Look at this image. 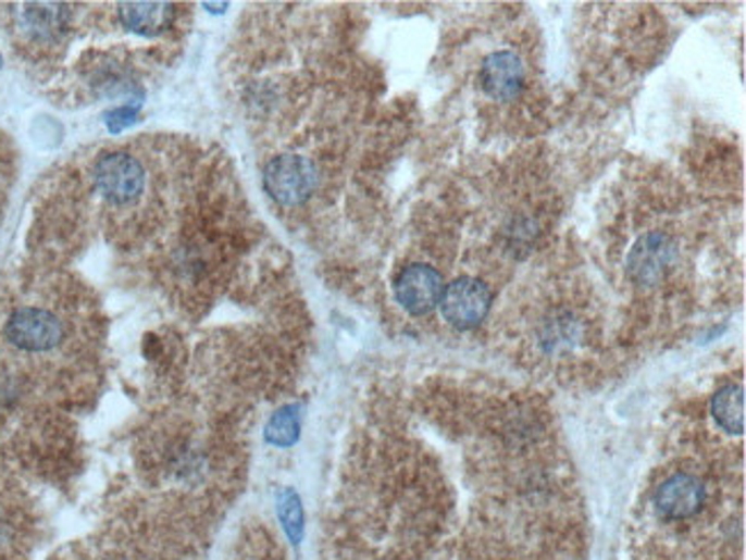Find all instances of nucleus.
<instances>
[{
  "mask_svg": "<svg viewBox=\"0 0 746 560\" xmlns=\"http://www.w3.org/2000/svg\"><path fill=\"white\" fill-rule=\"evenodd\" d=\"M97 191L115 204H127L136 200L145 186L142 165L124 152L101 157L95 165Z\"/></svg>",
  "mask_w": 746,
  "mask_h": 560,
  "instance_id": "obj_3",
  "label": "nucleus"
},
{
  "mask_svg": "<svg viewBox=\"0 0 746 560\" xmlns=\"http://www.w3.org/2000/svg\"><path fill=\"white\" fill-rule=\"evenodd\" d=\"M26 16L30 28L41 35H51L62 26V8L58 5H33Z\"/></svg>",
  "mask_w": 746,
  "mask_h": 560,
  "instance_id": "obj_13",
  "label": "nucleus"
},
{
  "mask_svg": "<svg viewBox=\"0 0 746 560\" xmlns=\"http://www.w3.org/2000/svg\"><path fill=\"white\" fill-rule=\"evenodd\" d=\"M138 113H140L138 103H124V107H117V109L109 111L107 115H103V120H107L109 129H111L113 134H117V132H122V129L132 127V124H134L136 117H138Z\"/></svg>",
  "mask_w": 746,
  "mask_h": 560,
  "instance_id": "obj_14",
  "label": "nucleus"
},
{
  "mask_svg": "<svg viewBox=\"0 0 746 560\" xmlns=\"http://www.w3.org/2000/svg\"><path fill=\"white\" fill-rule=\"evenodd\" d=\"M5 336L12 345L26 351L53 349L62 338V326L55 315L39 308H21L10 318Z\"/></svg>",
  "mask_w": 746,
  "mask_h": 560,
  "instance_id": "obj_5",
  "label": "nucleus"
},
{
  "mask_svg": "<svg viewBox=\"0 0 746 560\" xmlns=\"http://www.w3.org/2000/svg\"><path fill=\"white\" fill-rule=\"evenodd\" d=\"M675 260V244L669 235L650 233L641 237L627 258V274L634 283L652 287L667 276Z\"/></svg>",
  "mask_w": 746,
  "mask_h": 560,
  "instance_id": "obj_4",
  "label": "nucleus"
},
{
  "mask_svg": "<svg viewBox=\"0 0 746 560\" xmlns=\"http://www.w3.org/2000/svg\"><path fill=\"white\" fill-rule=\"evenodd\" d=\"M526 83L524 62L512 51H496L483 60L481 86L496 101H514Z\"/></svg>",
  "mask_w": 746,
  "mask_h": 560,
  "instance_id": "obj_8",
  "label": "nucleus"
},
{
  "mask_svg": "<svg viewBox=\"0 0 746 560\" xmlns=\"http://www.w3.org/2000/svg\"><path fill=\"white\" fill-rule=\"evenodd\" d=\"M706 485L696 475L675 473L669 481L661 483L655 491L657 512L671 522H682L694 517L706 503Z\"/></svg>",
  "mask_w": 746,
  "mask_h": 560,
  "instance_id": "obj_6",
  "label": "nucleus"
},
{
  "mask_svg": "<svg viewBox=\"0 0 746 560\" xmlns=\"http://www.w3.org/2000/svg\"><path fill=\"white\" fill-rule=\"evenodd\" d=\"M442 315L455 328L467 331L478 326L492 308L489 287L478 278H458L442 293Z\"/></svg>",
  "mask_w": 746,
  "mask_h": 560,
  "instance_id": "obj_2",
  "label": "nucleus"
},
{
  "mask_svg": "<svg viewBox=\"0 0 746 560\" xmlns=\"http://www.w3.org/2000/svg\"><path fill=\"white\" fill-rule=\"evenodd\" d=\"M442 276L427 264H409L396 281V297L411 315H427L442 299Z\"/></svg>",
  "mask_w": 746,
  "mask_h": 560,
  "instance_id": "obj_7",
  "label": "nucleus"
},
{
  "mask_svg": "<svg viewBox=\"0 0 746 560\" xmlns=\"http://www.w3.org/2000/svg\"><path fill=\"white\" fill-rule=\"evenodd\" d=\"M712 416L721 430L729 434L744 432V388L729 384L717 390L712 398Z\"/></svg>",
  "mask_w": 746,
  "mask_h": 560,
  "instance_id": "obj_10",
  "label": "nucleus"
},
{
  "mask_svg": "<svg viewBox=\"0 0 746 560\" xmlns=\"http://www.w3.org/2000/svg\"><path fill=\"white\" fill-rule=\"evenodd\" d=\"M278 517H281L283 528H285L289 540L299 545L301 537H303V508H301V499H299L297 491L285 489L278 496Z\"/></svg>",
  "mask_w": 746,
  "mask_h": 560,
  "instance_id": "obj_12",
  "label": "nucleus"
},
{
  "mask_svg": "<svg viewBox=\"0 0 746 560\" xmlns=\"http://www.w3.org/2000/svg\"><path fill=\"white\" fill-rule=\"evenodd\" d=\"M299 430H301L299 409L297 407H283L274 413L272 419H269L264 437L269 444L287 448L299 439Z\"/></svg>",
  "mask_w": 746,
  "mask_h": 560,
  "instance_id": "obj_11",
  "label": "nucleus"
},
{
  "mask_svg": "<svg viewBox=\"0 0 746 560\" xmlns=\"http://www.w3.org/2000/svg\"><path fill=\"white\" fill-rule=\"evenodd\" d=\"M0 67H3V58H0Z\"/></svg>",
  "mask_w": 746,
  "mask_h": 560,
  "instance_id": "obj_15",
  "label": "nucleus"
},
{
  "mask_svg": "<svg viewBox=\"0 0 746 560\" xmlns=\"http://www.w3.org/2000/svg\"><path fill=\"white\" fill-rule=\"evenodd\" d=\"M318 171L306 157L283 154L276 157L264 171V189L276 202L285 207L301 204L315 191Z\"/></svg>",
  "mask_w": 746,
  "mask_h": 560,
  "instance_id": "obj_1",
  "label": "nucleus"
},
{
  "mask_svg": "<svg viewBox=\"0 0 746 560\" xmlns=\"http://www.w3.org/2000/svg\"><path fill=\"white\" fill-rule=\"evenodd\" d=\"M120 18L132 33L157 35L171 26L173 5L169 3H124L120 5Z\"/></svg>",
  "mask_w": 746,
  "mask_h": 560,
  "instance_id": "obj_9",
  "label": "nucleus"
}]
</instances>
